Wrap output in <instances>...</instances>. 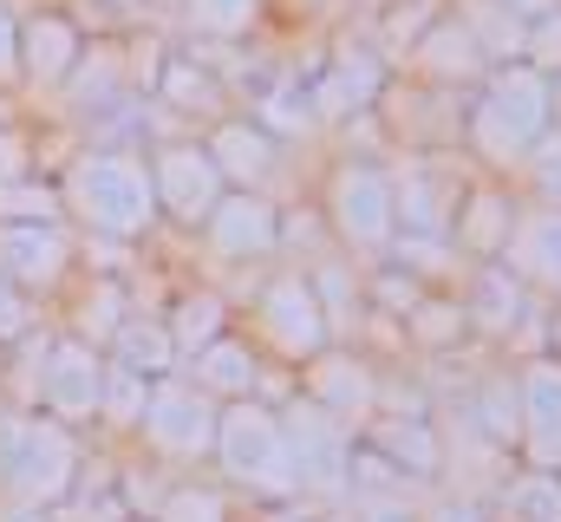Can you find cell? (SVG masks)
<instances>
[{
	"label": "cell",
	"mask_w": 561,
	"mask_h": 522,
	"mask_svg": "<svg viewBox=\"0 0 561 522\" xmlns=\"http://www.w3.org/2000/svg\"><path fill=\"white\" fill-rule=\"evenodd\" d=\"M529 53H536V66H556V53H561V7L536 20V33H529Z\"/></svg>",
	"instance_id": "74e56055"
},
{
	"label": "cell",
	"mask_w": 561,
	"mask_h": 522,
	"mask_svg": "<svg viewBox=\"0 0 561 522\" xmlns=\"http://www.w3.org/2000/svg\"><path fill=\"white\" fill-rule=\"evenodd\" d=\"M66 203L85 229L112 236V242H131L157 223V190H150V170L125 150H85L72 170H66Z\"/></svg>",
	"instance_id": "7a4b0ae2"
},
{
	"label": "cell",
	"mask_w": 561,
	"mask_h": 522,
	"mask_svg": "<svg viewBox=\"0 0 561 522\" xmlns=\"http://www.w3.org/2000/svg\"><path fill=\"white\" fill-rule=\"evenodd\" d=\"M262 314V333L275 340L287 360H320L327 353V333H333V314L320 307V287L307 274H275L255 300Z\"/></svg>",
	"instance_id": "9c48e42d"
},
{
	"label": "cell",
	"mask_w": 561,
	"mask_h": 522,
	"mask_svg": "<svg viewBox=\"0 0 561 522\" xmlns=\"http://www.w3.org/2000/svg\"><path fill=\"white\" fill-rule=\"evenodd\" d=\"M157 522H222V497H203V490H176Z\"/></svg>",
	"instance_id": "1f68e13d"
},
{
	"label": "cell",
	"mask_w": 561,
	"mask_h": 522,
	"mask_svg": "<svg viewBox=\"0 0 561 522\" xmlns=\"http://www.w3.org/2000/svg\"><path fill=\"white\" fill-rule=\"evenodd\" d=\"M510 274L542 294H561V209H536L510 229Z\"/></svg>",
	"instance_id": "9a60e30c"
},
{
	"label": "cell",
	"mask_w": 561,
	"mask_h": 522,
	"mask_svg": "<svg viewBox=\"0 0 561 522\" xmlns=\"http://www.w3.org/2000/svg\"><path fill=\"white\" fill-rule=\"evenodd\" d=\"M39 398L53 418H92L105 405V366L92 353V340H53L39 353Z\"/></svg>",
	"instance_id": "30bf717a"
},
{
	"label": "cell",
	"mask_w": 561,
	"mask_h": 522,
	"mask_svg": "<svg viewBox=\"0 0 561 522\" xmlns=\"http://www.w3.org/2000/svg\"><path fill=\"white\" fill-rule=\"evenodd\" d=\"M216 398L203 386H176V379H157L144 398V438L163 451V457H203L216 451Z\"/></svg>",
	"instance_id": "ba28073f"
},
{
	"label": "cell",
	"mask_w": 561,
	"mask_h": 522,
	"mask_svg": "<svg viewBox=\"0 0 561 522\" xmlns=\"http://www.w3.org/2000/svg\"><path fill=\"white\" fill-rule=\"evenodd\" d=\"M327 216L340 229V242L353 249H392L399 242V190L379 163H340L333 190H327Z\"/></svg>",
	"instance_id": "5b68a950"
},
{
	"label": "cell",
	"mask_w": 561,
	"mask_h": 522,
	"mask_svg": "<svg viewBox=\"0 0 561 522\" xmlns=\"http://www.w3.org/2000/svg\"><path fill=\"white\" fill-rule=\"evenodd\" d=\"M307 92H313V118H346V112H359V105L379 92V59H366V53L353 59V53H346V59H340L333 72H320Z\"/></svg>",
	"instance_id": "ac0fdd59"
},
{
	"label": "cell",
	"mask_w": 561,
	"mask_h": 522,
	"mask_svg": "<svg viewBox=\"0 0 561 522\" xmlns=\"http://www.w3.org/2000/svg\"><path fill=\"white\" fill-rule=\"evenodd\" d=\"M138 7H144V0H79V13H85V20H131Z\"/></svg>",
	"instance_id": "ab89813d"
},
{
	"label": "cell",
	"mask_w": 561,
	"mask_h": 522,
	"mask_svg": "<svg viewBox=\"0 0 561 522\" xmlns=\"http://www.w3.org/2000/svg\"><path fill=\"white\" fill-rule=\"evenodd\" d=\"M222 320H229V307L216 300V294H190L183 307H176V320H170V340H176V353H203L209 340H222Z\"/></svg>",
	"instance_id": "83f0119b"
},
{
	"label": "cell",
	"mask_w": 561,
	"mask_h": 522,
	"mask_svg": "<svg viewBox=\"0 0 561 522\" xmlns=\"http://www.w3.org/2000/svg\"><path fill=\"white\" fill-rule=\"evenodd\" d=\"M503 7H510L516 20H542V13H556L561 0H503Z\"/></svg>",
	"instance_id": "b9f144b4"
},
{
	"label": "cell",
	"mask_w": 561,
	"mask_h": 522,
	"mask_svg": "<svg viewBox=\"0 0 561 522\" xmlns=\"http://www.w3.org/2000/svg\"><path fill=\"white\" fill-rule=\"evenodd\" d=\"M419 59L437 72V79H470V72H483V46L463 33V20L431 26V33L419 39Z\"/></svg>",
	"instance_id": "603a6c76"
},
{
	"label": "cell",
	"mask_w": 561,
	"mask_h": 522,
	"mask_svg": "<svg viewBox=\"0 0 561 522\" xmlns=\"http://www.w3.org/2000/svg\"><path fill=\"white\" fill-rule=\"evenodd\" d=\"M196 386L209 392V398H249L255 392V353L242 347V340H209L203 353H196Z\"/></svg>",
	"instance_id": "ffe728a7"
},
{
	"label": "cell",
	"mask_w": 561,
	"mask_h": 522,
	"mask_svg": "<svg viewBox=\"0 0 561 522\" xmlns=\"http://www.w3.org/2000/svg\"><path fill=\"white\" fill-rule=\"evenodd\" d=\"M556 118H561V79H556Z\"/></svg>",
	"instance_id": "f6af8a7d"
},
{
	"label": "cell",
	"mask_w": 561,
	"mask_h": 522,
	"mask_svg": "<svg viewBox=\"0 0 561 522\" xmlns=\"http://www.w3.org/2000/svg\"><path fill=\"white\" fill-rule=\"evenodd\" d=\"M313 405H320V411H333V418L353 431V424H359V418H373V405H379L373 373H366V366H353V360H340V353H320V366H313Z\"/></svg>",
	"instance_id": "e0dca14e"
},
{
	"label": "cell",
	"mask_w": 561,
	"mask_h": 522,
	"mask_svg": "<svg viewBox=\"0 0 561 522\" xmlns=\"http://www.w3.org/2000/svg\"><path fill=\"white\" fill-rule=\"evenodd\" d=\"M280 424H287V451H294V484L300 490H346V477H353V431L333 411H320L313 398H300Z\"/></svg>",
	"instance_id": "52a82bcc"
},
{
	"label": "cell",
	"mask_w": 561,
	"mask_h": 522,
	"mask_svg": "<svg viewBox=\"0 0 561 522\" xmlns=\"http://www.w3.org/2000/svg\"><path fill=\"white\" fill-rule=\"evenodd\" d=\"M556 125V79L542 66H496L477 112H470V144L490 163H523Z\"/></svg>",
	"instance_id": "6da1fadb"
},
{
	"label": "cell",
	"mask_w": 561,
	"mask_h": 522,
	"mask_svg": "<svg viewBox=\"0 0 561 522\" xmlns=\"http://www.w3.org/2000/svg\"><path fill=\"white\" fill-rule=\"evenodd\" d=\"M72 470H79V451H72L66 424L0 411V490L13 503H39V510L59 503L72 490Z\"/></svg>",
	"instance_id": "277c9868"
},
{
	"label": "cell",
	"mask_w": 561,
	"mask_h": 522,
	"mask_svg": "<svg viewBox=\"0 0 561 522\" xmlns=\"http://www.w3.org/2000/svg\"><path fill=\"white\" fill-rule=\"evenodd\" d=\"M457 320H463L457 307H424V314H419V333H424V340H450V333H457Z\"/></svg>",
	"instance_id": "f35d334b"
},
{
	"label": "cell",
	"mask_w": 561,
	"mask_h": 522,
	"mask_svg": "<svg viewBox=\"0 0 561 522\" xmlns=\"http://www.w3.org/2000/svg\"><path fill=\"white\" fill-rule=\"evenodd\" d=\"M20 79V20L0 7V86H13Z\"/></svg>",
	"instance_id": "8d00e7d4"
},
{
	"label": "cell",
	"mask_w": 561,
	"mask_h": 522,
	"mask_svg": "<svg viewBox=\"0 0 561 522\" xmlns=\"http://www.w3.org/2000/svg\"><path fill=\"white\" fill-rule=\"evenodd\" d=\"M529 177L542 183V196L561 209V137H542V144L529 150Z\"/></svg>",
	"instance_id": "d6a6232c"
},
{
	"label": "cell",
	"mask_w": 561,
	"mask_h": 522,
	"mask_svg": "<svg viewBox=\"0 0 561 522\" xmlns=\"http://www.w3.org/2000/svg\"><path fill=\"white\" fill-rule=\"evenodd\" d=\"M170 99H176V105H209V112H216V86L196 79L190 66H170Z\"/></svg>",
	"instance_id": "e575fe53"
},
{
	"label": "cell",
	"mask_w": 561,
	"mask_h": 522,
	"mask_svg": "<svg viewBox=\"0 0 561 522\" xmlns=\"http://www.w3.org/2000/svg\"><path fill=\"white\" fill-rule=\"evenodd\" d=\"M523 444L542 470L561 464V360L523 366Z\"/></svg>",
	"instance_id": "5bb4252c"
},
{
	"label": "cell",
	"mask_w": 561,
	"mask_h": 522,
	"mask_svg": "<svg viewBox=\"0 0 561 522\" xmlns=\"http://www.w3.org/2000/svg\"><path fill=\"white\" fill-rule=\"evenodd\" d=\"M0 522H53V517H46L39 503H13V510H7V517H0Z\"/></svg>",
	"instance_id": "ee69618b"
},
{
	"label": "cell",
	"mask_w": 561,
	"mask_h": 522,
	"mask_svg": "<svg viewBox=\"0 0 561 522\" xmlns=\"http://www.w3.org/2000/svg\"><path fill=\"white\" fill-rule=\"evenodd\" d=\"M496 522H561V477L523 470L496 490Z\"/></svg>",
	"instance_id": "7402d4cb"
},
{
	"label": "cell",
	"mask_w": 561,
	"mask_h": 522,
	"mask_svg": "<svg viewBox=\"0 0 561 522\" xmlns=\"http://www.w3.org/2000/svg\"><path fill=\"white\" fill-rule=\"evenodd\" d=\"M209 157H216L222 183H236V190H255V183L268 177L275 137H268L262 125H249V118H229V125H216V130H209Z\"/></svg>",
	"instance_id": "2e32d148"
},
{
	"label": "cell",
	"mask_w": 561,
	"mask_h": 522,
	"mask_svg": "<svg viewBox=\"0 0 561 522\" xmlns=\"http://www.w3.org/2000/svg\"><path fill=\"white\" fill-rule=\"evenodd\" d=\"M150 190H157V209H163V216L196 223V229H203L209 209L229 196V183H222L209 144H163V150L150 157Z\"/></svg>",
	"instance_id": "8992f818"
},
{
	"label": "cell",
	"mask_w": 561,
	"mask_h": 522,
	"mask_svg": "<svg viewBox=\"0 0 561 522\" xmlns=\"http://www.w3.org/2000/svg\"><path fill=\"white\" fill-rule=\"evenodd\" d=\"M79 26L66 20V13H33L26 26H20V79L26 86H66L72 72H79Z\"/></svg>",
	"instance_id": "4fadbf2b"
},
{
	"label": "cell",
	"mask_w": 561,
	"mask_h": 522,
	"mask_svg": "<svg viewBox=\"0 0 561 522\" xmlns=\"http://www.w3.org/2000/svg\"><path fill=\"white\" fill-rule=\"evenodd\" d=\"M183 13H190V26L209 33V39H242V33L255 26L262 0H183Z\"/></svg>",
	"instance_id": "f1b7e54d"
},
{
	"label": "cell",
	"mask_w": 561,
	"mask_h": 522,
	"mask_svg": "<svg viewBox=\"0 0 561 522\" xmlns=\"http://www.w3.org/2000/svg\"><path fill=\"white\" fill-rule=\"evenodd\" d=\"M516 307H523V281H516L510 268H477V281H470V314H463V320L510 327Z\"/></svg>",
	"instance_id": "d4e9b609"
},
{
	"label": "cell",
	"mask_w": 561,
	"mask_h": 522,
	"mask_svg": "<svg viewBox=\"0 0 561 522\" xmlns=\"http://www.w3.org/2000/svg\"><path fill=\"white\" fill-rule=\"evenodd\" d=\"M424 522H483V517H477L470 503H437V510H431Z\"/></svg>",
	"instance_id": "7bdbcfd3"
},
{
	"label": "cell",
	"mask_w": 561,
	"mask_h": 522,
	"mask_svg": "<svg viewBox=\"0 0 561 522\" xmlns=\"http://www.w3.org/2000/svg\"><path fill=\"white\" fill-rule=\"evenodd\" d=\"M313 125V92L307 86H275L268 99H262V130H307Z\"/></svg>",
	"instance_id": "f546056e"
},
{
	"label": "cell",
	"mask_w": 561,
	"mask_h": 522,
	"mask_svg": "<svg viewBox=\"0 0 561 522\" xmlns=\"http://www.w3.org/2000/svg\"><path fill=\"white\" fill-rule=\"evenodd\" d=\"M477 424L496 438V444H516L523 438V379H483V392L470 398Z\"/></svg>",
	"instance_id": "484cf974"
},
{
	"label": "cell",
	"mask_w": 561,
	"mask_h": 522,
	"mask_svg": "<svg viewBox=\"0 0 561 522\" xmlns=\"http://www.w3.org/2000/svg\"><path fill=\"white\" fill-rule=\"evenodd\" d=\"M144 398H150V379L125 373V366H105V405H99V411H112L118 424H138V418H144Z\"/></svg>",
	"instance_id": "4dcf8cb0"
},
{
	"label": "cell",
	"mask_w": 561,
	"mask_h": 522,
	"mask_svg": "<svg viewBox=\"0 0 561 522\" xmlns=\"http://www.w3.org/2000/svg\"><path fill=\"white\" fill-rule=\"evenodd\" d=\"M463 33L483 46V59H516V53H529V33H523V20L503 7V0H463Z\"/></svg>",
	"instance_id": "44dd1931"
},
{
	"label": "cell",
	"mask_w": 561,
	"mask_h": 522,
	"mask_svg": "<svg viewBox=\"0 0 561 522\" xmlns=\"http://www.w3.org/2000/svg\"><path fill=\"white\" fill-rule=\"evenodd\" d=\"M379 451H386L399 470H419V477H431V470L444 464L431 424H412V418H386V424H379Z\"/></svg>",
	"instance_id": "4316f807"
},
{
	"label": "cell",
	"mask_w": 561,
	"mask_h": 522,
	"mask_svg": "<svg viewBox=\"0 0 561 522\" xmlns=\"http://www.w3.org/2000/svg\"><path fill=\"white\" fill-rule=\"evenodd\" d=\"M216 457H222V470L242 484V490H255V497H294L300 484H294V451H287V424H280L268 405H255V398H236V405H222V418H216Z\"/></svg>",
	"instance_id": "3957f363"
},
{
	"label": "cell",
	"mask_w": 561,
	"mask_h": 522,
	"mask_svg": "<svg viewBox=\"0 0 561 522\" xmlns=\"http://www.w3.org/2000/svg\"><path fill=\"white\" fill-rule=\"evenodd\" d=\"M359 522H419V517H412V503H392V497H373V503L359 510Z\"/></svg>",
	"instance_id": "60d3db41"
},
{
	"label": "cell",
	"mask_w": 561,
	"mask_h": 522,
	"mask_svg": "<svg viewBox=\"0 0 561 522\" xmlns=\"http://www.w3.org/2000/svg\"><path fill=\"white\" fill-rule=\"evenodd\" d=\"M112 366H125V373H138V379H163V373L176 366L170 327H163V320H125V327L112 333Z\"/></svg>",
	"instance_id": "d6986e66"
},
{
	"label": "cell",
	"mask_w": 561,
	"mask_h": 522,
	"mask_svg": "<svg viewBox=\"0 0 561 522\" xmlns=\"http://www.w3.org/2000/svg\"><path fill=\"white\" fill-rule=\"evenodd\" d=\"M72 242L59 223H0V281L20 294H39L66 274Z\"/></svg>",
	"instance_id": "8fae6325"
},
{
	"label": "cell",
	"mask_w": 561,
	"mask_h": 522,
	"mask_svg": "<svg viewBox=\"0 0 561 522\" xmlns=\"http://www.w3.org/2000/svg\"><path fill=\"white\" fill-rule=\"evenodd\" d=\"M510 229H516L510 203H503L496 190H477V196H470V216H463V229H457V242H463L470 256H496V249H510Z\"/></svg>",
	"instance_id": "cb8c5ba5"
},
{
	"label": "cell",
	"mask_w": 561,
	"mask_h": 522,
	"mask_svg": "<svg viewBox=\"0 0 561 522\" xmlns=\"http://www.w3.org/2000/svg\"><path fill=\"white\" fill-rule=\"evenodd\" d=\"M118 327H125V320H118V287L105 281V287H99V294L85 300V333H99V340H112Z\"/></svg>",
	"instance_id": "836d02e7"
},
{
	"label": "cell",
	"mask_w": 561,
	"mask_h": 522,
	"mask_svg": "<svg viewBox=\"0 0 561 522\" xmlns=\"http://www.w3.org/2000/svg\"><path fill=\"white\" fill-rule=\"evenodd\" d=\"M20 333H26V294L0 281V347H7V340H20Z\"/></svg>",
	"instance_id": "d590c367"
},
{
	"label": "cell",
	"mask_w": 561,
	"mask_h": 522,
	"mask_svg": "<svg viewBox=\"0 0 561 522\" xmlns=\"http://www.w3.org/2000/svg\"><path fill=\"white\" fill-rule=\"evenodd\" d=\"M209 249L222 261H255V256H268L280 242V216H275V203L268 196H255V190H229L216 209H209Z\"/></svg>",
	"instance_id": "7c38bea8"
}]
</instances>
